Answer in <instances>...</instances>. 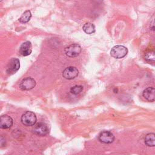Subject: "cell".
I'll return each mask as SVG.
<instances>
[{
  "instance_id": "cell-11",
  "label": "cell",
  "mask_w": 155,
  "mask_h": 155,
  "mask_svg": "<svg viewBox=\"0 0 155 155\" xmlns=\"http://www.w3.org/2000/svg\"><path fill=\"white\" fill-rule=\"evenodd\" d=\"M13 124V119L8 115H2L0 118V127L1 128H9Z\"/></svg>"
},
{
  "instance_id": "cell-7",
  "label": "cell",
  "mask_w": 155,
  "mask_h": 155,
  "mask_svg": "<svg viewBox=\"0 0 155 155\" xmlns=\"http://www.w3.org/2000/svg\"><path fill=\"white\" fill-rule=\"evenodd\" d=\"M79 71L74 67H67L62 73V76L67 79H73L78 76Z\"/></svg>"
},
{
  "instance_id": "cell-6",
  "label": "cell",
  "mask_w": 155,
  "mask_h": 155,
  "mask_svg": "<svg viewBox=\"0 0 155 155\" xmlns=\"http://www.w3.org/2000/svg\"><path fill=\"white\" fill-rule=\"evenodd\" d=\"M36 85V81L30 77H27L22 79L20 84V88L22 90H30L33 88Z\"/></svg>"
},
{
  "instance_id": "cell-8",
  "label": "cell",
  "mask_w": 155,
  "mask_h": 155,
  "mask_svg": "<svg viewBox=\"0 0 155 155\" xmlns=\"http://www.w3.org/2000/svg\"><path fill=\"white\" fill-rule=\"evenodd\" d=\"M99 140L104 143H111L114 140L113 134L109 131H104L99 135Z\"/></svg>"
},
{
  "instance_id": "cell-3",
  "label": "cell",
  "mask_w": 155,
  "mask_h": 155,
  "mask_svg": "<svg viewBox=\"0 0 155 155\" xmlns=\"http://www.w3.org/2000/svg\"><path fill=\"white\" fill-rule=\"evenodd\" d=\"M81 47L78 44H72L65 48V54L70 58L78 56L81 52Z\"/></svg>"
},
{
  "instance_id": "cell-16",
  "label": "cell",
  "mask_w": 155,
  "mask_h": 155,
  "mask_svg": "<svg viewBox=\"0 0 155 155\" xmlns=\"http://www.w3.org/2000/svg\"><path fill=\"white\" fill-rule=\"evenodd\" d=\"M83 90V87L82 85H75L71 88L70 92L73 94H79Z\"/></svg>"
},
{
  "instance_id": "cell-4",
  "label": "cell",
  "mask_w": 155,
  "mask_h": 155,
  "mask_svg": "<svg viewBox=\"0 0 155 155\" xmlns=\"http://www.w3.org/2000/svg\"><path fill=\"white\" fill-rule=\"evenodd\" d=\"M20 67L19 60L17 58H13L8 62L6 67V72L8 74H13L15 73Z\"/></svg>"
},
{
  "instance_id": "cell-15",
  "label": "cell",
  "mask_w": 155,
  "mask_h": 155,
  "mask_svg": "<svg viewBox=\"0 0 155 155\" xmlns=\"http://www.w3.org/2000/svg\"><path fill=\"white\" fill-rule=\"evenodd\" d=\"M145 59L150 62H155V51H148L145 54Z\"/></svg>"
},
{
  "instance_id": "cell-1",
  "label": "cell",
  "mask_w": 155,
  "mask_h": 155,
  "mask_svg": "<svg viewBox=\"0 0 155 155\" xmlns=\"http://www.w3.org/2000/svg\"><path fill=\"white\" fill-rule=\"evenodd\" d=\"M128 53L127 48L123 45L114 46L110 51L112 57L116 59H120L127 55Z\"/></svg>"
},
{
  "instance_id": "cell-14",
  "label": "cell",
  "mask_w": 155,
  "mask_h": 155,
  "mask_svg": "<svg viewBox=\"0 0 155 155\" xmlns=\"http://www.w3.org/2000/svg\"><path fill=\"white\" fill-rule=\"evenodd\" d=\"M31 17V13L30 11L27 10L19 18V21L21 23H26L30 21Z\"/></svg>"
},
{
  "instance_id": "cell-17",
  "label": "cell",
  "mask_w": 155,
  "mask_h": 155,
  "mask_svg": "<svg viewBox=\"0 0 155 155\" xmlns=\"http://www.w3.org/2000/svg\"><path fill=\"white\" fill-rule=\"evenodd\" d=\"M150 28H151V30H152L153 31H155V20L151 23V26H150Z\"/></svg>"
},
{
  "instance_id": "cell-10",
  "label": "cell",
  "mask_w": 155,
  "mask_h": 155,
  "mask_svg": "<svg viewBox=\"0 0 155 155\" xmlns=\"http://www.w3.org/2000/svg\"><path fill=\"white\" fill-rule=\"evenodd\" d=\"M144 98L149 101L153 102L155 101V88L154 87H148L145 89L142 93Z\"/></svg>"
},
{
  "instance_id": "cell-9",
  "label": "cell",
  "mask_w": 155,
  "mask_h": 155,
  "mask_svg": "<svg viewBox=\"0 0 155 155\" xmlns=\"http://www.w3.org/2000/svg\"><path fill=\"white\" fill-rule=\"evenodd\" d=\"M31 50L32 47L31 42L30 41H25L21 45L19 51L22 56H27L31 54Z\"/></svg>"
},
{
  "instance_id": "cell-2",
  "label": "cell",
  "mask_w": 155,
  "mask_h": 155,
  "mask_svg": "<svg viewBox=\"0 0 155 155\" xmlns=\"http://www.w3.org/2000/svg\"><path fill=\"white\" fill-rule=\"evenodd\" d=\"M22 123L26 126H33L36 122V116L31 111H26L21 116Z\"/></svg>"
},
{
  "instance_id": "cell-13",
  "label": "cell",
  "mask_w": 155,
  "mask_h": 155,
  "mask_svg": "<svg viewBox=\"0 0 155 155\" xmlns=\"http://www.w3.org/2000/svg\"><path fill=\"white\" fill-rule=\"evenodd\" d=\"M82 29L85 33H86L87 34H89V35L94 33L96 30L95 26L94 25V24H93L92 23H90V22L85 23Z\"/></svg>"
},
{
  "instance_id": "cell-12",
  "label": "cell",
  "mask_w": 155,
  "mask_h": 155,
  "mask_svg": "<svg viewBox=\"0 0 155 155\" xmlns=\"http://www.w3.org/2000/svg\"><path fill=\"white\" fill-rule=\"evenodd\" d=\"M145 143L148 147H155V134H147L145 137Z\"/></svg>"
},
{
  "instance_id": "cell-5",
  "label": "cell",
  "mask_w": 155,
  "mask_h": 155,
  "mask_svg": "<svg viewBox=\"0 0 155 155\" xmlns=\"http://www.w3.org/2000/svg\"><path fill=\"white\" fill-rule=\"evenodd\" d=\"M33 132L39 136H43L47 134L49 132V129L47 125L43 122L37 124L33 129Z\"/></svg>"
}]
</instances>
